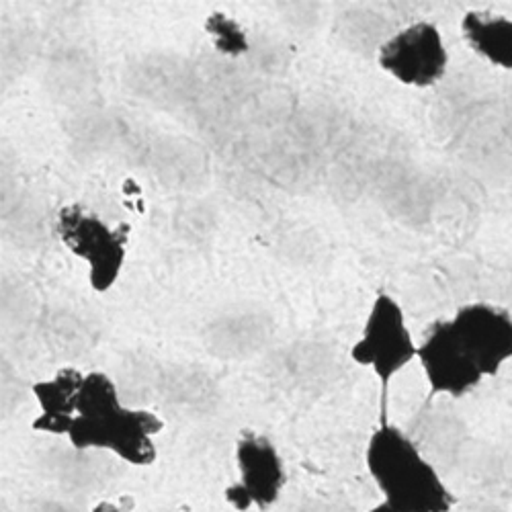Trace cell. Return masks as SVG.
Instances as JSON below:
<instances>
[{"mask_svg":"<svg viewBox=\"0 0 512 512\" xmlns=\"http://www.w3.org/2000/svg\"><path fill=\"white\" fill-rule=\"evenodd\" d=\"M365 467L381 500L398 512H453L455 494L435 463L386 414L367 441Z\"/></svg>","mask_w":512,"mask_h":512,"instance_id":"cell-1","label":"cell"},{"mask_svg":"<svg viewBox=\"0 0 512 512\" xmlns=\"http://www.w3.org/2000/svg\"><path fill=\"white\" fill-rule=\"evenodd\" d=\"M418 343L414 340L406 314L396 297L381 291L369 308L361 336L351 349V359L369 367L381 383V414H386L388 388L396 375L416 361Z\"/></svg>","mask_w":512,"mask_h":512,"instance_id":"cell-2","label":"cell"},{"mask_svg":"<svg viewBox=\"0 0 512 512\" xmlns=\"http://www.w3.org/2000/svg\"><path fill=\"white\" fill-rule=\"evenodd\" d=\"M162 429L164 422L154 412L121 404L97 416H76L66 437L76 451H111L125 463L146 467L156 461L154 437Z\"/></svg>","mask_w":512,"mask_h":512,"instance_id":"cell-3","label":"cell"},{"mask_svg":"<svg viewBox=\"0 0 512 512\" xmlns=\"http://www.w3.org/2000/svg\"><path fill=\"white\" fill-rule=\"evenodd\" d=\"M56 230L66 248L89 265V281L97 293L109 291L125 263V244L130 228H109L82 205H66Z\"/></svg>","mask_w":512,"mask_h":512,"instance_id":"cell-4","label":"cell"},{"mask_svg":"<svg viewBox=\"0 0 512 512\" xmlns=\"http://www.w3.org/2000/svg\"><path fill=\"white\" fill-rule=\"evenodd\" d=\"M238 482L224 496L236 512L273 508L287 484V469L279 449L263 435L244 433L236 443Z\"/></svg>","mask_w":512,"mask_h":512,"instance_id":"cell-5","label":"cell"},{"mask_svg":"<svg viewBox=\"0 0 512 512\" xmlns=\"http://www.w3.org/2000/svg\"><path fill=\"white\" fill-rule=\"evenodd\" d=\"M377 62L406 87L429 89L445 76L449 52L437 25L418 21L388 39L379 48Z\"/></svg>","mask_w":512,"mask_h":512,"instance_id":"cell-6","label":"cell"},{"mask_svg":"<svg viewBox=\"0 0 512 512\" xmlns=\"http://www.w3.org/2000/svg\"><path fill=\"white\" fill-rule=\"evenodd\" d=\"M416 361L429 383V396L463 398L486 379L474 359L463 349L451 320H437L418 343Z\"/></svg>","mask_w":512,"mask_h":512,"instance_id":"cell-7","label":"cell"},{"mask_svg":"<svg viewBox=\"0 0 512 512\" xmlns=\"http://www.w3.org/2000/svg\"><path fill=\"white\" fill-rule=\"evenodd\" d=\"M449 320L484 377L498 375L512 359V316L504 308L474 302L461 306Z\"/></svg>","mask_w":512,"mask_h":512,"instance_id":"cell-8","label":"cell"},{"mask_svg":"<svg viewBox=\"0 0 512 512\" xmlns=\"http://www.w3.org/2000/svg\"><path fill=\"white\" fill-rule=\"evenodd\" d=\"M84 375L74 367L60 369L52 379L37 381L33 396L39 406V416L33 420V431L48 435H68L76 418L78 394Z\"/></svg>","mask_w":512,"mask_h":512,"instance_id":"cell-9","label":"cell"},{"mask_svg":"<svg viewBox=\"0 0 512 512\" xmlns=\"http://www.w3.org/2000/svg\"><path fill=\"white\" fill-rule=\"evenodd\" d=\"M461 33L480 58L512 70V17L469 11L461 19Z\"/></svg>","mask_w":512,"mask_h":512,"instance_id":"cell-10","label":"cell"},{"mask_svg":"<svg viewBox=\"0 0 512 512\" xmlns=\"http://www.w3.org/2000/svg\"><path fill=\"white\" fill-rule=\"evenodd\" d=\"M205 29L216 48L226 56H242L248 50V41L240 25L222 13H213L205 21Z\"/></svg>","mask_w":512,"mask_h":512,"instance_id":"cell-11","label":"cell"},{"mask_svg":"<svg viewBox=\"0 0 512 512\" xmlns=\"http://www.w3.org/2000/svg\"><path fill=\"white\" fill-rule=\"evenodd\" d=\"M365 512H398L392 504H388L386 500H379L377 504H373L371 508H367Z\"/></svg>","mask_w":512,"mask_h":512,"instance_id":"cell-12","label":"cell"},{"mask_svg":"<svg viewBox=\"0 0 512 512\" xmlns=\"http://www.w3.org/2000/svg\"><path fill=\"white\" fill-rule=\"evenodd\" d=\"M510 512H512V510H510Z\"/></svg>","mask_w":512,"mask_h":512,"instance_id":"cell-13","label":"cell"}]
</instances>
